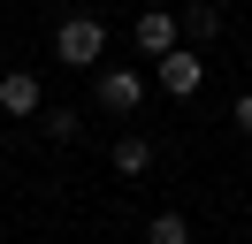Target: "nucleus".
Instances as JSON below:
<instances>
[{
  "label": "nucleus",
  "instance_id": "2",
  "mask_svg": "<svg viewBox=\"0 0 252 244\" xmlns=\"http://www.w3.org/2000/svg\"><path fill=\"white\" fill-rule=\"evenodd\" d=\"M153 69H160V92H176V99H191V92L206 84V54L199 46H176V54L153 61Z\"/></svg>",
  "mask_w": 252,
  "mask_h": 244
},
{
  "label": "nucleus",
  "instance_id": "6",
  "mask_svg": "<svg viewBox=\"0 0 252 244\" xmlns=\"http://www.w3.org/2000/svg\"><path fill=\"white\" fill-rule=\"evenodd\" d=\"M145 168H153V137H115V176H145Z\"/></svg>",
  "mask_w": 252,
  "mask_h": 244
},
{
  "label": "nucleus",
  "instance_id": "8",
  "mask_svg": "<svg viewBox=\"0 0 252 244\" xmlns=\"http://www.w3.org/2000/svg\"><path fill=\"white\" fill-rule=\"evenodd\" d=\"M214 30H221V15H214V8H184V38H191V46H206Z\"/></svg>",
  "mask_w": 252,
  "mask_h": 244
},
{
  "label": "nucleus",
  "instance_id": "3",
  "mask_svg": "<svg viewBox=\"0 0 252 244\" xmlns=\"http://www.w3.org/2000/svg\"><path fill=\"white\" fill-rule=\"evenodd\" d=\"M176 46H184V15L145 8V15H138V54H145V61H160V54H176Z\"/></svg>",
  "mask_w": 252,
  "mask_h": 244
},
{
  "label": "nucleus",
  "instance_id": "11",
  "mask_svg": "<svg viewBox=\"0 0 252 244\" xmlns=\"http://www.w3.org/2000/svg\"><path fill=\"white\" fill-rule=\"evenodd\" d=\"M245 69H252V54H245Z\"/></svg>",
  "mask_w": 252,
  "mask_h": 244
},
{
  "label": "nucleus",
  "instance_id": "1",
  "mask_svg": "<svg viewBox=\"0 0 252 244\" xmlns=\"http://www.w3.org/2000/svg\"><path fill=\"white\" fill-rule=\"evenodd\" d=\"M54 54H62V69H99L107 23H99V15H62V23H54Z\"/></svg>",
  "mask_w": 252,
  "mask_h": 244
},
{
  "label": "nucleus",
  "instance_id": "7",
  "mask_svg": "<svg viewBox=\"0 0 252 244\" xmlns=\"http://www.w3.org/2000/svg\"><path fill=\"white\" fill-rule=\"evenodd\" d=\"M145 244H191V221L184 214H153L145 221Z\"/></svg>",
  "mask_w": 252,
  "mask_h": 244
},
{
  "label": "nucleus",
  "instance_id": "5",
  "mask_svg": "<svg viewBox=\"0 0 252 244\" xmlns=\"http://www.w3.org/2000/svg\"><path fill=\"white\" fill-rule=\"evenodd\" d=\"M138 99H145V76L138 69H107L99 76V107H107V115H130Z\"/></svg>",
  "mask_w": 252,
  "mask_h": 244
},
{
  "label": "nucleus",
  "instance_id": "9",
  "mask_svg": "<svg viewBox=\"0 0 252 244\" xmlns=\"http://www.w3.org/2000/svg\"><path fill=\"white\" fill-rule=\"evenodd\" d=\"M38 122H46V137H54V145H69V137H77V107H46Z\"/></svg>",
  "mask_w": 252,
  "mask_h": 244
},
{
  "label": "nucleus",
  "instance_id": "10",
  "mask_svg": "<svg viewBox=\"0 0 252 244\" xmlns=\"http://www.w3.org/2000/svg\"><path fill=\"white\" fill-rule=\"evenodd\" d=\"M229 122H237V130L252 137V92H237V107H229Z\"/></svg>",
  "mask_w": 252,
  "mask_h": 244
},
{
  "label": "nucleus",
  "instance_id": "4",
  "mask_svg": "<svg viewBox=\"0 0 252 244\" xmlns=\"http://www.w3.org/2000/svg\"><path fill=\"white\" fill-rule=\"evenodd\" d=\"M0 115H16V122L46 115V92H38V76H31V69H8V76H0Z\"/></svg>",
  "mask_w": 252,
  "mask_h": 244
}]
</instances>
